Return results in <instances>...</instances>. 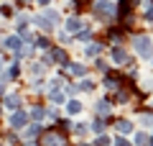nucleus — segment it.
Segmentation results:
<instances>
[{
	"instance_id": "obj_19",
	"label": "nucleus",
	"mask_w": 153,
	"mask_h": 146,
	"mask_svg": "<svg viewBox=\"0 0 153 146\" xmlns=\"http://www.w3.org/2000/svg\"><path fill=\"white\" fill-rule=\"evenodd\" d=\"M105 87H107V90H117V87H120V80H117V77H107V80H105Z\"/></svg>"
},
{
	"instance_id": "obj_31",
	"label": "nucleus",
	"mask_w": 153,
	"mask_h": 146,
	"mask_svg": "<svg viewBox=\"0 0 153 146\" xmlns=\"http://www.w3.org/2000/svg\"><path fill=\"white\" fill-rule=\"evenodd\" d=\"M94 64H97V69H100V72H107V62H102V59H97V62H94Z\"/></svg>"
},
{
	"instance_id": "obj_6",
	"label": "nucleus",
	"mask_w": 153,
	"mask_h": 146,
	"mask_svg": "<svg viewBox=\"0 0 153 146\" xmlns=\"http://www.w3.org/2000/svg\"><path fill=\"white\" fill-rule=\"evenodd\" d=\"M110 56H112L117 64H128V62H130V59H128V54H125V49H120V46H115L112 51H110Z\"/></svg>"
},
{
	"instance_id": "obj_8",
	"label": "nucleus",
	"mask_w": 153,
	"mask_h": 146,
	"mask_svg": "<svg viewBox=\"0 0 153 146\" xmlns=\"http://www.w3.org/2000/svg\"><path fill=\"white\" fill-rule=\"evenodd\" d=\"M3 105H5L8 110H18V108H21V97H18V95H5Z\"/></svg>"
},
{
	"instance_id": "obj_32",
	"label": "nucleus",
	"mask_w": 153,
	"mask_h": 146,
	"mask_svg": "<svg viewBox=\"0 0 153 146\" xmlns=\"http://www.w3.org/2000/svg\"><path fill=\"white\" fill-rule=\"evenodd\" d=\"M140 123H143V126H153V115H143Z\"/></svg>"
},
{
	"instance_id": "obj_9",
	"label": "nucleus",
	"mask_w": 153,
	"mask_h": 146,
	"mask_svg": "<svg viewBox=\"0 0 153 146\" xmlns=\"http://www.w3.org/2000/svg\"><path fill=\"white\" fill-rule=\"evenodd\" d=\"M115 128H117V133H130V131H133V123L123 118V120H117V123H115Z\"/></svg>"
},
{
	"instance_id": "obj_4",
	"label": "nucleus",
	"mask_w": 153,
	"mask_h": 146,
	"mask_svg": "<svg viewBox=\"0 0 153 146\" xmlns=\"http://www.w3.org/2000/svg\"><path fill=\"white\" fill-rule=\"evenodd\" d=\"M44 64H61V67H66V64H69L66 51H64V49H51L49 54L44 56Z\"/></svg>"
},
{
	"instance_id": "obj_16",
	"label": "nucleus",
	"mask_w": 153,
	"mask_h": 146,
	"mask_svg": "<svg viewBox=\"0 0 153 146\" xmlns=\"http://www.w3.org/2000/svg\"><path fill=\"white\" fill-rule=\"evenodd\" d=\"M41 16H44V18H49V21H51V26H56V23H59V13H56V11H49V8H46V11L41 13Z\"/></svg>"
},
{
	"instance_id": "obj_1",
	"label": "nucleus",
	"mask_w": 153,
	"mask_h": 146,
	"mask_svg": "<svg viewBox=\"0 0 153 146\" xmlns=\"http://www.w3.org/2000/svg\"><path fill=\"white\" fill-rule=\"evenodd\" d=\"M133 49H135L143 59H151V56H153V41H151V36H143V33L133 36Z\"/></svg>"
},
{
	"instance_id": "obj_26",
	"label": "nucleus",
	"mask_w": 153,
	"mask_h": 146,
	"mask_svg": "<svg viewBox=\"0 0 153 146\" xmlns=\"http://www.w3.org/2000/svg\"><path fill=\"white\" fill-rule=\"evenodd\" d=\"M79 90H87V92H89V90H94V82H92V80H84L82 85H79Z\"/></svg>"
},
{
	"instance_id": "obj_3",
	"label": "nucleus",
	"mask_w": 153,
	"mask_h": 146,
	"mask_svg": "<svg viewBox=\"0 0 153 146\" xmlns=\"http://www.w3.org/2000/svg\"><path fill=\"white\" fill-rule=\"evenodd\" d=\"M41 146H66V136L59 133L56 128H51V131H46V133H44Z\"/></svg>"
},
{
	"instance_id": "obj_20",
	"label": "nucleus",
	"mask_w": 153,
	"mask_h": 146,
	"mask_svg": "<svg viewBox=\"0 0 153 146\" xmlns=\"http://www.w3.org/2000/svg\"><path fill=\"white\" fill-rule=\"evenodd\" d=\"M100 51H102V46H100V44H89V46H87V56H97Z\"/></svg>"
},
{
	"instance_id": "obj_35",
	"label": "nucleus",
	"mask_w": 153,
	"mask_h": 146,
	"mask_svg": "<svg viewBox=\"0 0 153 146\" xmlns=\"http://www.w3.org/2000/svg\"><path fill=\"white\" fill-rule=\"evenodd\" d=\"M66 92H69V95H76V92H79V87H76V85H69V87H66Z\"/></svg>"
},
{
	"instance_id": "obj_37",
	"label": "nucleus",
	"mask_w": 153,
	"mask_h": 146,
	"mask_svg": "<svg viewBox=\"0 0 153 146\" xmlns=\"http://www.w3.org/2000/svg\"><path fill=\"white\" fill-rule=\"evenodd\" d=\"M115 146H130V144H128L125 138H115Z\"/></svg>"
},
{
	"instance_id": "obj_39",
	"label": "nucleus",
	"mask_w": 153,
	"mask_h": 146,
	"mask_svg": "<svg viewBox=\"0 0 153 146\" xmlns=\"http://www.w3.org/2000/svg\"><path fill=\"white\" fill-rule=\"evenodd\" d=\"M71 3H74V5H84V3H87V0H71Z\"/></svg>"
},
{
	"instance_id": "obj_29",
	"label": "nucleus",
	"mask_w": 153,
	"mask_h": 146,
	"mask_svg": "<svg viewBox=\"0 0 153 146\" xmlns=\"http://www.w3.org/2000/svg\"><path fill=\"white\" fill-rule=\"evenodd\" d=\"M26 23H28L26 16H18V18H16V26H18V28H26Z\"/></svg>"
},
{
	"instance_id": "obj_10",
	"label": "nucleus",
	"mask_w": 153,
	"mask_h": 146,
	"mask_svg": "<svg viewBox=\"0 0 153 146\" xmlns=\"http://www.w3.org/2000/svg\"><path fill=\"white\" fill-rule=\"evenodd\" d=\"M66 67H69V72L74 77H84V75H87V67H84V64H66Z\"/></svg>"
},
{
	"instance_id": "obj_11",
	"label": "nucleus",
	"mask_w": 153,
	"mask_h": 146,
	"mask_svg": "<svg viewBox=\"0 0 153 146\" xmlns=\"http://www.w3.org/2000/svg\"><path fill=\"white\" fill-rule=\"evenodd\" d=\"M5 49L18 51V49H21V38H18V36H8V38H5Z\"/></svg>"
},
{
	"instance_id": "obj_12",
	"label": "nucleus",
	"mask_w": 153,
	"mask_h": 146,
	"mask_svg": "<svg viewBox=\"0 0 153 146\" xmlns=\"http://www.w3.org/2000/svg\"><path fill=\"white\" fill-rule=\"evenodd\" d=\"M66 110H69V115L82 113V103H79V100H69V103H66Z\"/></svg>"
},
{
	"instance_id": "obj_28",
	"label": "nucleus",
	"mask_w": 153,
	"mask_h": 146,
	"mask_svg": "<svg viewBox=\"0 0 153 146\" xmlns=\"http://www.w3.org/2000/svg\"><path fill=\"white\" fill-rule=\"evenodd\" d=\"M107 144H110V138H107V136H102V133H100V138L94 141V146H107Z\"/></svg>"
},
{
	"instance_id": "obj_25",
	"label": "nucleus",
	"mask_w": 153,
	"mask_h": 146,
	"mask_svg": "<svg viewBox=\"0 0 153 146\" xmlns=\"http://www.w3.org/2000/svg\"><path fill=\"white\" fill-rule=\"evenodd\" d=\"M79 38H82V41H89V38H92V31H89V28H82V31H79Z\"/></svg>"
},
{
	"instance_id": "obj_17",
	"label": "nucleus",
	"mask_w": 153,
	"mask_h": 146,
	"mask_svg": "<svg viewBox=\"0 0 153 146\" xmlns=\"http://www.w3.org/2000/svg\"><path fill=\"white\" fill-rule=\"evenodd\" d=\"M105 128H107V123H105V118H97V120L92 123V131H94V133H105Z\"/></svg>"
},
{
	"instance_id": "obj_45",
	"label": "nucleus",
	"mask_w": 153,
	"mask_h": 146,
	"mask_svg": "<svg viewBox=\"0 0 153 146\" xmlns=\"http://www.w3.org/2000/svg\"><path fill=\"white\" fill-rule=\"evenodd\" d=\"M151 59H153V56H151Z\"/></svg>"
},
{
	"instance_id": "obj_41",
	"label": "nucleus",
	"mask_w": 153,
	"mask_h": 146,
	"mask_svg": "<svg viewBox=\"0 0 153 146\" xmlns=\"http://www.w3.org/2000/svg\"><path fill=\"white\" fill-rule=\"evenodd\" d=\"M148 146H153V138H148Z\"/></svg>"
},
{
	"instance_id": "obj_22",
	"label": "nucleus",
	"mask_w": 153,
	"mask_h": 146,
	"mask_svg": "<svg viewBox=\"0 0 153 146\" xmlns=\"http://www.w3.org/2000/svg\"><path fill=\"white\" fill-rule=\"evenodd\" d=\"M31 115H33L36 120H41V118L46 115V110H44V108H38V105H36V108H31Z\"/></svg>"
},
{
	"instance_id": "obj_13",
	"label": "nucleus",
	"mask_w": 153,
	"mask_h": 146,
	"mask_svg": "<svg viewBox=\"0 0 153 146\" xmlns=\"http://www.w3.org/2000/svg\"><path fill=\"white\" fill-rule=\"evenodd\" d=\"M38 133H41V126H38V123H33V126H28V128L23 131V136H26V138H36Z\"/></svg>"
},
{
	"instance_id": "obj_24",
	"label": "nucleus",
	"mask_w": 153,
	"mask_h": 146,
	"mask_svg": "<svg viewBox=\"0 0 153 146\" xmlns=\"http://www.w3.org/2000/svg\"><path fill=\"white\" fill-rule=\"evenodd\" d=\"M51 95V103H64V95H61L59 90H54V92H49Z\"/></svg>"
},
{
	"instance_id": "obj_21",
	"label": "nucleus",
	"mask_w": 153,
	"mask_h": 146,
	"mask_svg": "<svg viewBox=\"0 0 153 146\" xmlns=\"http://www.w3.org/2000/svg\"><path fill=\"white\" fill-rule=\"evenodd\" d=\"M87 131H89V126H87V123H76V126H74V133H76V136H84Z\"/></svg>"
},
{
	"instance_id": "obj_15",
	"label": "nucleus",
	"mask_w": 153,
	"mask_h": 146,
	"mask_svg": "<svg viewBox=\"0 0 153 146\" xmlns=\"http://www.w3.org/2000/svg\"><path fill=\"white\" fill-rule=\"evenodd\" d=\"M94 110H97L100 115H107V113H110V110H112V108H110V103H107V100H100V103L94 105Z\"/></svg>"
},
{
	"instance_id": "obj_18",
	"label": "nucleus",
	"mask_w": 153,
	"mask_h": 146,
	"mask_svg": "<svg viewBox=\"0 0 153 146\" xmlns=\"http://www.w3.org/2000/svg\"><path fill=\"white\" fill-rule=\"evenodd\" d=\"M31 75L33 77H41V75H44V62H33V64H31Z\"/></svg>"
},
{
	"instance_id": "obj_23",
	"label": "nucleus",
	"mask_w": 153,
	"mask_h": 146,
	"mask_svg": "<svg viewBox=\"0 0 153 146\" xmlns=\"http://www.w3.org/2000/svg\"><path fill=\"white\" fill-rule=\"evenodd\" d=\"M135 144L138 146H148V136L146 133H135Z\"/></svg>"
},
{
	"instance_id": "obj_43",
	"label": "nucleus",
	"mask_w": 153,
	"mask_h": 146,
	"mask_svg": "<svg viewBox=\"0 0 153 146\" xmlns=\"http://www.w3.org/2000/svg\"><path fill=\"white\" fill-rule=\"evenodd\" d=\"M79 146H87V144H79Z\"/></svg>"
},
{
	"instance_id": "obj_42",
	"label": "nucleus",
	"mask_w": 153,
	"mask_h": 146,
	"mask_svg": "<svg viewBox=\"0 0 153 146\" xmlns=\"http://www.w3.org/2000/svg\"><path fill=\"white\" fill-rule=\"evenodd\" d=\"M21 3H28V0H21Z\"/></svg>"
},
{
	"instance_id": "obj_40",
	"label": "nucleus",
	"mask_w": 153,
	"mask_h": 146,
	"mask_svg": "<svg viewBox=\"0 0 153 146\" xmlns=\"http://www.w3.org/2000/svg\"><path fill=\"white\" fill-rule=\"evenodd\" d=\"M3 64H5V62H3V59H0V72H3Z\"/></svg>"
},
{
	"instance_id": "obj_7",
	"label": "nucleus",
	"mask_w": 153,
	"mask_h": 146,
	"mask_svg": "<svg viewBox=\"0 0 153 146\" xmlns=\"http://www.w3.org/2000/svg\"><path fill=\"white\" fill-rule=\"evenodd\" d=\"M84 28V23L79 21V18H69V21H66V33H79Z\"/></svg>"
},
{
	"instance_id": "obj_38",
	"label": "nucleus",
	"mask_w": 153,
	"mask_h": 146,
	"mask_svg": "<svg viewBox=\"0 0 153 146\" xmlns=\"http://www.w3.org/2000/svg\"><path fill=\"white\" fill-rule=\"evenodd\" d=\"M36 3H38V5H44V8H46V5L51 3V0H36Z\"/></svg>"
},
{
	"instance_id": "obj_36",
	"label": "nucleus",
	"mask_w": 153,
	"mask_h": 146,
	"mask_svg": "<svg viewBox=\"0 0 153 146\" xmlns=\"http://www.w3.org/2000/svg\"><path fill=\"white\" fill-rule=\"evenodd\" d=\"M5 85H8V80H3V77H0V95H5Z\"/></svg>"
},
{
	"instance_id": "obj_5",
	"label": "nucleus",
	"mask_w": 153,
	"mask_h": 146,
	"mask_svg": "<svg viewBox=\"0 0 153 146\" xmlns=\"http://www.w3.org/2000/svg\"><path fill=\"white\" fill-rule=\"evenodd\" d=\"M26 123H28V113H23V110H16V113L10 115V128L13 131H21Z\"/></svg>"
},
{
	"instance_id": "obj_44",
	"label": "nucleus",
	"mask_w": 153,
	"mask_h": 146,
	"mask_svg": "<svg viewBox=\"0 0 153 146\" xmlns=\"http://www.w3.org/2000/svg\"><path fill=\"white\" fill-rule=\"evenodd\" d=\"M28 146H36V144H28Z\"/></svg>"
},
{
	"instance_id": "obj_14",
	"label": "nucleus",
	"mask_w": 153,
	"mask_h": 146,
	"mask_svg": "<svg viewBox=\"0 0 153 146\" xmlns=\"http://www.w3.org/2000/svg\"><path fill=\"white\" fill-rule=\"evenodd\" d=\"M33 21H36L38 26L44 28V31H54V26H51V21H49V18H44V16H36Z\"/></svg>"
},
{
	"instance_id": "obj_2",
	"label": "nucleus",
	"mask_w": 153,
	"mask_h": 146,
	"mask_svg": "<svg viewBox=\"0 0 153 146\" xmlns=\"http://www.w3.org/2000/svg\"><path fill=\"white\" fill-rule=\"evenodd\" d=\"M94 16L100 18H112L115 13H117V8H115V3H110V0H94Z\"/></svg>"
},
{
	"instance_id": "obj_34",
	"label": "nucleus",
	"mask_w": 153,
	"mask_h": 146,
	"mask_svg": "<svg viewBox=\"0 0 153 146\" xmlns=\"http://www.w3.org/2000/svg\"><path fill=\"white\" fill-rule=\"evenodd\" d=\"M36 46H38V49H49V41H46V38H38Z\"/></svg>"
},
{
	"instance_id": "obj_33",
	"label": "nucleus",
	"mask_w": 153,
	"mask_h": 146,
	"mask_svg": "<svg viewBox=\"0 0 153 146\" xmlns=\"http://www.w3.org/2000/svg\"><path fill=\"white\" fill-rule=\"evenodd\" d=\"M46 115H49V118H51V120H56V118H59V113H56V110H54V108H49V110H46Z\"/></svg>"
},
{
	"instance_id": "obj_27",
	"label": "nucleus",
	"mask_w": 153,
	"mask_h": 146,
	"mask_svg": "<svg viewBox=\"0 0 153 146\" xmlns=\"http://www.w3.org/2000/svg\"><path fill=\"white\" fill-rule=\"evenodd\" d=\"M146 21H153V0H148V8H146Z\"/></svg>"
},
{
	"instance_id": "obj_30",
	"label": "nucleus",
	"mask_w": 153,
	"mask_h": 146,
	"mask_svg": "<svg viewBox=\"0 0 153 146\" xmlns=\"http://www.w3.org/2000/svg\"><path fill=\"white\" fill-rule=\"evenodd\" d=\"M0 13H3V16H5V18H10V16H13V8H8V5H3V8H0Z\"/></svg>"
}]
</instances>
